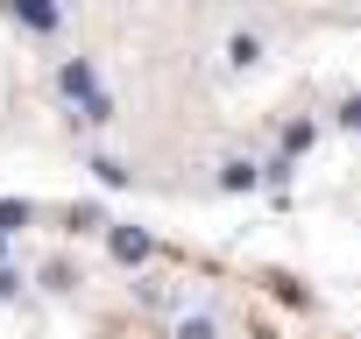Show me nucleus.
Listing matches in <instances>:
<instances>
[{
  "label": "nucleus",
  "instance_id": "1",
  "mask_svg": "<svg viewBox=\"0 0 361 339\" xmlns=\"http://www.w3.org/2000/svg\"><path fill=\"white\" fill-rule=\"evenodd\" d=\"M114 255H121V262H142L149 241H142V234H114Z\"/></svg>",
  "mask_w": 361,
  "mask_h": 339
}]
</instances>
